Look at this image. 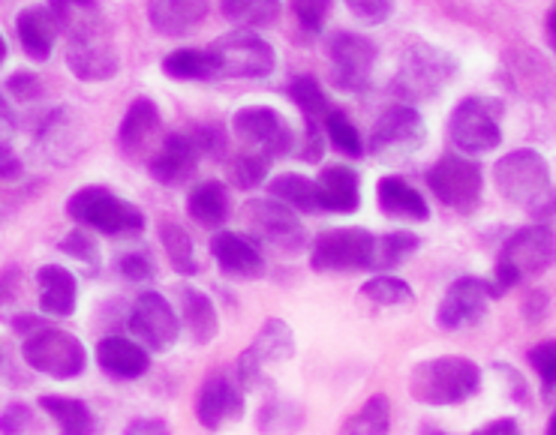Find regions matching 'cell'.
<instances>
[{
    "label": "cell",
    "instance_id": "6da1fadb",
    "mask_svg": "<svg viewBox=\"0 0 556 435\" xmlns=\"http://www.w3.org/2000/svg\"><path fill=\"white\" fill-rule=\"evenodd\" d=\"M49 10L66 30V64L78 81H109L115 76L117 46L100 0H52Z\"/></svg>",
    "mask_w": 556,
    "mask_h": 435
},
{
    "label": "cell",
    "instance_id": "7a4b0ae2",
    "mask_svg": "<svg viewBox=\"0 0 556 435\" xmlns=\"http://www.w3.org/2000/svg\"><path fill=\"white\" fill-rule=\"evenodd\" d=\"M493 180L511 205L530 210L535 217H544L554 210V187H551V168L539 151L520 148L505 154L496 168Z\"/></svg>",
    "mask_w": 556,
    "mask_h": 435
},
{
    "label": "cell",
    "instance_id": "3957f363",
    "mask_svg": "<svg viewBox=\"0 0 556 435\" xmlns=\"http://www.w3.org/2000/svg\"><path fill=\"white\" fill-rule=\"evenodd\" d=\"M481 387V370L469 358L421 360L409 375V394L421 406H460Z\"/></svg>",
    "mask_w": 556,
    "mask_h": 435
},
{
    "label": "cell",
    "instance_id": "277c9868",
    "mask_svg": "<svg viewBox=\"0 0 556 435\" xmlns=\"http://www.w3.org/2000/svg\"><path fill=\"white\" fill-rule=\"evenodd\" d=\"M454 73H457V64L445 49L413 39L409 46H403L401 64H397L391 88L406 105L427 103V100H437L442 90L448 88Z\"/></svg>",
    "mask_w": 556,
    "mask_h": 435
},
{
    "label": "cell",
    "instance_id": "5b68a950",
    "mask_svg": "<svg viewBox=\"0 0 556 435\" xmlns=\"http://www.w3.org/2000/svg\"><path fill=\"white\" fill-rule=\"evenodd\" d=\"M554 265V229L530 226L515 231L496 261V280L491 282V297H503L527 277H539Z\"/></svg>",
    "mask_w": 556,
    "mask_h": 435
},
{
    "label": "cell",
    "instance_id": "8992f818",
    "mask_svg": "<svg viewBox=\"0 0 556 435\" xmlns=\"http://www.w3.org/2000/svg\"><path fill=\"white\" fill-rule=\"evenodd\" d=\"M66 214L100 234H139L144 214L105 187H85L66 202Z\"/></svg>",
    "mask_w": 556,
    "mask_h": 435
},
{
    "label": "cell",
    "instance_id": "52a82bcc",
    "mask_svg": "<svg viewBox=\"0 0 556 435\" xmlns=\"http://www.w3.org/2000/svg\"><path fill=\"white\" fill-rule=\"evenodd\" d=\"M22 355L30 370L58 379V382L76 379L88 367V351L81 346V340L61 328H42V331L30 333L22 346Z\"/></svg>",
    "mask_w": 556,
    "mask_h": 435
},
{
    "label": "cell",
    "instance_id": "ba28073f",
    "mask_svg": "<svg viewBox=\"0 0 556 435\" xmlns=\"http://www.w3.org/2000/svg\"><path fill=\"white\" fill-rule=\"evenodd\" d=\"M217 78H265L277 66V54L253 30H232L207 46Z\"/></svg>",
    "mask_w": 556,
    "mask_h": 435
},
{
    "label": "cell",
    "instance_id": "9c48e42d",
    "mask_svg": "<svg viewBox=\"0 0 556 435\" xmlns=\"http://www.w3.org/2000/svg\"><path fill=\"white\" fill-rule=\"evenodd\" d=\"M292 355H295V333H292V328L280 319H268L262 324V331L256 333V343L238 358L235 379L244 391H256L262 384H271L268 370L292 360Z\"/></svg>",
    "mask_w": 556,
    "mask_h": 435
},
{
    "label": "cell",
    "instance_id": "30bf717a",
    "mask_svg": "<svg viewBox=\"0 0 556 435\" xmlns=\"http://www.w3.org/2000/svg\"><path fill=\"white\" fill-rule=\"evenodd\" d=\"M376 238L367 229L323 231L311 250V265L319 273H346L367 270L374 265Z\"/></svg>",
    "mask_w": 556,
    "mask_h": 435
},
{
    "label": "cell",
    "instance_id": "8fae6325",
    "mask_svg": "<svg viewBox=\"0 0 556 435\" xmlns=\"http://www.w3.org/2000/svg\"><path fill=\"white\" fill-rule=\"evenodd\" d=\"M244 222L256 241H265L280 253L295 256L307 246V229L292 214V207L277 199H250L244 205Z\"/></svg>",
    "mask_w": 556,
    "mask_h": 435
},
{
    "label": "cell",
    "instance_id": "7c38bea8",
    "mask_svg": "<svg viewBox=\"0 0 556 435\" xmlns=\"http://www.w3.org/2000/svg\"><path fill=\"white\" fill-rule=\"evenodd\" d=\"M427 183L442 205L452 207L457 214H472L481 202L484 178H481L479 163H469L457 154H445L427 171Z\"/></svg>",
    "mask_w": 556,
    "mask_h": 435
},
{
    "label": "cell",
    "instance_id": "4fadbf2b",
    "mask_svg": "<svg viewBox=\"0 0 556 435\" xmlns=\"http://www.w3.org/2000/svg\"><path fill=\"white\" fill-rule=\"evenodd\" d=\"M425 139V120L413 105H391L389 112H382L370 132V154L379 159H401V156L421 151Z\"/></svg>",
    "mask_w": 556,
    "mask_h": 435
},
{
    "label": "cell",
    "instance_id": "5bb4252c",
    "mask_svg": "<svg viewBox=\"0 0 556 435\" xmlns=\"http://www.w3.org/2000/svg\"><path fill=\"white\" fill-rule=\"evenodd\" d=\"M130 333L139 336V343H144V348L151 351H168L178 343L181 321L166 297L156 292H142L130 309Z\"/></svg>",
    "mask_w": 556,
    "mask_h": 435
},
{
    "label": "cell",
    "instance_id": "9a60e30c",
    "mask_svg": "<svg viewBox=\"0 0 556 435\" xmlns=\"http://www.w3.org/2000/svg\"><path fill=\"white\" fill-rule=\"evenodd\" d=\"M235 132L244 141L247 148H256L262 154L283 156L292 154L295 136L283 120V115L271 108V105H250L235 115Z\"/></svg>",
    "mask_w": 556,
    "mask_h": 435
},
{
    "label": "cell",
    "instance_id": "2e32d148",
    "mask_svg": "<svg viewBox=\"0 0 556 435\" xmlns=\"http://www.w3.org/2000/svg\"><path fill=\"white\" fill-rule=\"evenodd\" d=\"M448 136L464 154H488L503 141V129L479 97H466L452 112Z\"/></svg>",
    "mask_w": 556,
    "mask_h": 435
},
{
    "label": "cell",
    "instance_id": "e0dca14e",
    "mask_svg": "<svg viewBox=\"0 0 556 435\" xmlns=\"http://www.w3.org/2000/svg\"><path fill=\"white\" fill-rule=\"evenodd\" d=\"M328 54L334 64V85L343 90H364L370 85L376 66V46L367 37L340 30L328 42Z\"/></svg>",
    "mask_w": 556,
    "mask_h": 435
},
{
    "label": "cell",
    "instance_id": "ac0fdd59",
    "mask_svg": "<svg viewBox=\"0 0 556 435\" xmlns=\"http://www.w3.org/2000/svg\"><path fill=\"white\" fill-rule=\"evenodd\" d=\"M491 304V282L479 277H464L448 285V292L440 300L437 321L445 331H464L484 319Z\"/></svg>",
    "mask_w": 556,
    "mask_h": 435
},
{
    "label": "cell",
    "instance_id": "d6986e66",
    "mask_svg": "<svg viewBox=\"0 0 556 435\" xmlns=\"http://www.w3.org/2000/svg\"><path fill=\"white\" fill-rule=\"evenodd\" d=\"M202 156L205 154H202V144H199L195 129H190V132H168L160 141L154 156L148 159V168H151L154 180L168 183V187H178V183H187V180L193 178Z\"/></svg>",
    "mask_w": 556,
    "mask_h": 435
},
{
    "label": "cell",
    "instance_id": "ffe728a7",
    "mask_svg": "<svg viewBox=\"0 0 556 435\" xmlns=\"http://www.w3.org/2000/svg\"><path fill=\"white\" fill-rule=\"evenodd\" d=\"M163 141V117H160V108L154 105V100L148 97H139L136 103L130 105L127 117L121 120V129H117V144L127 159H136V163H148L154 151Z\"/></svg>",
    "mask_w": 556,
    "mask_h": 435
},
{
    "label": "cell",
    "instance_id": "44dd1931",
    "mask_svg": "<svg viewBox=\"0 0 556 435\" xmlns=\"http://www.w3.org/2000/svg\"><path fill=\"white\" fill-rule=\"evenodd\" d=\"M195 414L205 430H220L223 423L241 421L244 418V391H241L238 379H232L229 372L207 375L202 394H199Z\"/></svg>",
    "mask_w": 556,
    "mask_h": 435
},
{
    "label": "cell",
    "instance_id": "7402d4cb",
    "mask_svg": "<svg viewBox=\"0 0 556 435\" xmlns=\"http://www.w3.org/2000/svg\"><path fill=\"white\" fill-rule=\"evenodd\" d=\"M211 256L220 265L226 277H235V280H260V277H265V258H262L260 246L244 234H238V231L214 234Z\"/></svg>",
    "mask_w": 556,
    "mask_h": 435
},
{
    "label": "cell",
    "instance_id": "603a6c76",
    "mask_svg": "<svg viewBox=\"0 0 556 435\" xmlns=\"http://www.w3.org/2000/svg\"><path fill=\"white\" fill-rule=\"evenodd\" d=\"M316 183V199H319V210H331V214H355L362 205V180L358 171L350 166H331L323 168Z\"/></svg>",
    "mask_w": 556,
    "mask_h": 435
},
{
    "label": "cell",
    "instance_id": "cb8c5ba5",
    "mask_svg": "<svg viewBox=\"0 0 556 435\" xmlns=\"http://www.w3.org/2000/svg\"><path fill=\"white\" fill-rule=\"evenodd\" d=\"M97 363L109 372L112 379L121 382H132V379H142L144 372L151 370V358L142 348V343H132L124 336H105L97 346Z\"/></svg>",
    "mask_w": 556,
    "mask_h": 435
},
{
    "label": "cell",
    "instance_id": "d4e9b609",
    "mask_svg": "<svg viewBox=\"0 0 556 435\" xmlns=\"http://www.w3.org/2000/svg\"><path fill=\"white\" fill-rule=\"evenodd\" d=\"M58 18L49 7H25L15 18V34L30 61H49L58 39Z\"/></svg>",
    "mask_w": 556,
    "mask_h": 435
},
{
    "label": "cell",
    "instance_id": "484cf974",
    "mask_svg": "<svg viewBox=\"0 0 556 435\" xmlns=\"http://www.w3.org/2000/svg\"><path fill=\"white\" fill-rule=\"evenodd\" d=\"M175 300H178V312H181L178 321H184V328L193 336L195 346H207L220 331L217 309L211 304V297L193 285H175Z\"/></svg>",
    "mask_w": 556,
    "mask_h": 435
},
{
    "label": "cell",
    "instance_id": "4316f807",
    "mask_svg": "<svg viewBox=\"0 0 556 435\" xmlns=\"http://www.w3.org/2000/svg\"><path fill=\"white\" fill-rule=\"evenodd\" d=\"M37 282H39V309H42L46 316L66 319V316H73V312H76L78 282L70 270L61 268V265H46V268H39Z\"/></svg>",
    "mask_w": 556,
    "mask_h": 435
},
{
    "label": "cell",
    "instance_id": "83f0119b",
    "mask_svg": "<svg viewBox=\"0 0 556 435\" xmlns=\"http://www.w3.org/2000/svg\"><path fill=\"white\" fill-rule=\"evenodd\" d=\"M211 10V0H151V25L163 37H184Z\"/></svg>",
    "mask_w": 556,
    "mask_h": 435
},
{
    "label": "cell",
    "instance_id": "f1b7e54d",
    "mask_svg": "<svg viewBox=\"0 0 556 435\" xmlns=\"http://www.w3.org/2000/svg\"><path fill=\"white\" fill-rule=\"evenodd\" d=\"M376 202L382 207V214L397 219H413V222H425L430 217L425 195L413 190L403 178H382L376 183Z\"/></svg>",
    "mask_w": 556,
    "mask_h": 435
},
{
    "label": "cell",
    "instance_id": "f546056e",
    "mask_svg": "<svg viewBox=\"0 0 556 435\" xmlns=\"http://www.w3.org/2000/svg\"><path fill=\"white\" fill-rule=\"evenodd\" d=\"M187 210L190 217L205 226V229H214V226H223L229 219V192L223 187L220 180H205L199 183L190 199H187Z\"/></svg>",
    "mask_w": 556,
    "mask_h": 435
},
{
    "label": "cell",
    "instance_id": "4dcf8cb0",
    "mask_svg": "<svg viewBox=\"0 0 556 435\" xmlns=\"http://www.w3.org/2000/svg\"><path fill=\"white\" fill-rule=\"evenodd\" d=\"M39 409L52 414L61 435H93V411L85 399L76 397H39Z\"/></svg>",
    "mask_w": 556,
    "mask_h": 435
},
{
    "label": "cell",
    "instance_id": "1f68e13d",
    "mask_svg": "<svg viewBox=\"0 0 556 435\" xmlns=\"http://www.w3.org/2000/svg\"><path fill=\"white\" fill-rule=\"evenodd\" d=\"M271 199L283 202L286 207H295L301 214H316L319 210V199H316V183L304 175H295V171H286L280 178L271 180Z\"/></svg>",
    "mask_w": 556,
    "mask_h": 435
},
{
    "label": "cell",
    "instance_id": "d6a6232c",
    "mask_svg": "<svg viewBox=\"0 0 556 435\" xmlns=\"http://www.w3.org/2000/svg\"><path fill=\"white\" fill-rule=\"evenodd\" d=\"M391 433V399L376 394L364 402L362 409L343 423L340 435H389Z\"/></svg>",
    "mask_w": 556,
    "mask_h": 435
},
{
    "label": "cell",
    "instance_id": "836d02e7",
    "mask_svg": "<svg viewBox=\"0 0 556 435\" xmlns=\"http://www.w3.org/2000/svg\"><path fill=\"white\" fill-rule=\"evenodd\" d=\"M220 10L238 30H250L274 25L280 15V0H220Z\"/></svg>",
    "mask_w": 556,
    "mask_h": 435
},
{
    "label": "cell",
    "instance_id": "e575fe53",
    "mask_svg": "<svg viewBox=\"0 0 556 435\" xmlns=\"http://www.w3.org/2000/svg\"><path fill=\"white\" fill-rule=\"evenodd\" d=\"M163 73L178 81H207L217 78L214 73V57L207 49H178L163 61Z\"/></svg>",
    "mask_w": 556,
    "mask_h": 435
},
{
    "label": "cell",
    "instance_id": "d590c367",
    "mask_svg": "<svg viewBox=\"0 0 556 435\" xmlns=\"http://www.w3.org/2000/svg\"><path fill=\"white\" fill-rule=\"evenodd\" d=\"M421 246V238L413 234V231H391V234H382V238H376L374 246V270H394L401 268L406 258L413 256L415 250Z\"/></svg>",
    "mask_w": 556,
    "mask_h": 435
},
{
    "label": "cell",
    "instance_id": "8d00e7d4",
    "mask_svg": "<svg viewBox=\"0 0 556 435\" xmlns=\"http://www.w3.org/2000/svg\"><path fill=\"white\" fill-rule=\"evenodd\" d=\"M160 241L166 246V258L172 261V268L178 273H199V261H195L193 241L190 234L178 226V222H160Z\"/></svg>",
    "mask_w": 556,
    "mask_h": 435
},
{
    "label": "cell",
    "instance_id": "74e56055",
    "mask_svg": "<svg viewBox=\"0 0 556 435\" xmlns=\"http://www.w3.org/2000/svg\"><path fill=\"white\" fill-rule=\"evenodd\" d=\"M362 295L374 300L376 307H413L415 304L413 285L397 277H389V273H379L374 280L364 282Z\"/></svg>",
    "mask_w": 556,
    "mask_h": 435
},
{
    "label": "cell",
    "instance_id": "f35d334b",
    "mask_svg": "<svg viewBox=\"0 0 556 435\" xmlns=\"http://www.w3.org/2000/svg\"><path fill=\"white\" fill-rule=\"evenodd\" d=\"M289 97L295 100L298 108L304 112V120H311V124H323L325 115L331 112V103L325 97L323 85L313 76H298L289 85Z\"/></svg>",
    "mask_w": 556,
    "mask_h": 435
},
{
    "label": "cell",
    "instance_id": "ab89813d",
    "mask_svg": "<svg viewBox=\"0 0 556 435\" xmlns=\"http://www.w3.org/2000/svg\"><path fill=\"white\" fill-rule=\"evenodd\" d=\"M301 423H304V411L298 409L295 402H286V399H271L260 411V430L265 435H289L295 433Z\"/></svg>",
    "mask_w": 556,
    "mask_h": 435
},
{
    "label": "cell",
    "instance_id": "60d3db41",
    "mask_svg": "<svg viewBox=\"0 0 556 435\" xmlns=\"http://www.w3.org/2000/svg\"><path fill=\"white\" fill-rule=\"evenodd\" d=\"M268 166H271V156L262 154L256 148H244V154L238 156L229 168V175H232L235 187H241V190H256L265 175H268Z\"/></svg>",
    "mask_w": 556,
    "mask_h": 435
},
{
    "label": "cell",
    "instance_id": "b9f144b4",
    "mask_svg": "<svg viewBox=\"0 0 556 435\" xmlns=\"http://www.w3.org/2000/svg\"><path fill=\"white\" fill-rule=\"evenodd\" d=\"M325 132H328V139L334 141V148L340 154L346 156H362L364 154V144H362V136H358V129L352 124L350 117L343 115V112H337L331 108L328 115H325Z\"/></svg>",
    "mask_w": 556,
    "mask_h": 435
},
{
    "label": "cell",
    "instance_id": "7bdbcfd3",
    "mask_svg": "<svg viewBox=\"0 0 556 435\" xmlns=\"http://www.w3.org/2000/svg\"><path fill=\"white\" fill-rule=\"evenodd\" d=\"M61 253L78 258L91 273H100V246H97V241H93L91 234H85V231H70L64 241H61Z\"/></svg>",
    "mask_w": 556,
    "mask_h": 435
},
{
    "label": "cell",
    "instance_id": "ee69618b",
    "mask_svg": "<svg viewBox=\"0 0 556 435\" xmlns=\"http://www.w3.org/2000/svg\"><path fill=\"white\" fill-rule=\"evenodd\" d=\"M530 363H532V370L539 372V379H542L544 397L551 399V397H554V387H556V346H554V340H544V343H539V346L532 348Z\"/></svg>",
    "mask_w": 556,
    "mask_h": 435
},
{
    "label": "cell",
    "instance_id": "f6af8a7d",
    "mask_svg": "<svg viewBox=\"0 0 556 435\" xmlns=\"http://www.w3.org/2000/svg\"><path fill=\"white\" fill-rule=\"evenodd\" d=\"M362 25H382L394 13V0H343Z\"/></svg>",
    "mask_w": 556,
    "mask_h": 435
},
{
    "label": "cell",
    "instance_id": "bcb514c9",
    "mask_svg": "<svg viewBox=\"0 0 556 435\" xmlns=\"http://www.w3.org/2000/svg\"><path fill=\"white\" fill-rule=\"evenodd\" d=\"M334 0H295V15L301 25L307 27L311 34H319L325 27V18L331 13Z\"/></svg>",
    "mask_w": 556,
    "mask_h": 435
},
{
    "label": "cell",
    "instance_id": "7dc6e473",
    "mask_svg": "<svg viewBox=\"0 0 556 435\" xmlns=\"http://www.w3.org/2000/svg\"><path fill=\"white\" fill-rule=\"evenodd\" d=\"M117 270H121V277L130 282H151L156 277L154 261L148 253H127V256H121L117 261Z\"/></svg>",
    "mask_w": 556,
    "mask_h": 435
},
{
    "label": "cell",
    "instance_id": "c3c4849f",
    "mask_svg": "<svg viewBox=\"0 0 556 435\" xmlns=\"http://www.w3.org/2000/svg\"><path fill=\"white\" fill-rule=\"evenodd\" d=\"M30 421H34L30 409H27V406H22V402H15V406H10V409L0 414V433L22 435L27 426H30Z\"/></svg>",
    "mask_w": 556,
    "mask_h": 435
},
{
    "label": "cell",
    "instance_id": "681fc988",
    "mask_svg": "<svg viewBox=\"0 0 556 435\" xmlns=\"http://www.w3.org/2000/svg\"><path fill=\"white\" fill-rule=\"evenodd\" d=\"M13 136H15V115H13V108H10V103L0 97V159L3 156H10L13 154Z\"/></svg>",
    "mask_w": 556,
    "mask_h": 435
},
{
    "label": "cell",
    "instance_id": "f907efd6",
    "mask_svg": "<svg viewBox=\"0 0 556 435\" xmlns=\"http://www.w3.org/2000/svg\"><path fill=\"white\" fill-rule=\"evenodd\" d=\"M124 435H172L166 421L160 418H136V421L124 430Z\"/></svg>",
    "mask_w": 556,
    "mask_h": 435
},
{
    "label": "cell",
    "instance_id": "816d5d0a",
    "mask_svg": "<svg viewBox=\"0 0 556 435\" xmlns=\"http://www.w3.org/2000/svg\"><path fill=\"white\" fill-rule=\"evenodd\" d=\"M10 90L18 100H34V97H39V81L30 73H18V76L10 78Z\"/></svg>",
    "mask_w": 556,
    "mask_h": 435
},
{
    "label": "cell",
    "instance_id": "f5cc1de1",
    "mask_svg": "<svg viewBox=\"0 0 556 435\" xmlns=\"http://www.w3.org/2000/svg\"><path fill=\"white\" fill-rule=\"evenodd\" d=\"M472 435H520V426H518V421L503 418V421L488 423L484 430H479V433H472Z\"/></svg>",
    "mask_w": 556,
    "mask_h": 435
},
{
    "label": "cell",
    "instance_id": "db71d44e",
    "mask_svg": "<svg viewBox=\"0 0 556 435\" xmlns=\"http://www.w3.org/2000/svg\"><path fill=\"white\" fill-rule=\"evenodd\" d=\"M554 22H556V10H554V7H551V13H547V39H551V49H554V42H556Z\"/></svg>",
    "mask_w": 556,
    "mask_h": 435
},
{
    "label": "cell",
    "instance_id": "11a10c76",
    "mask_svg": "<svg viewBox=\"0 0 556 435\" xmlns=\"http://www.w3.org/2000/svg\"><path fill=\"white\" fill-rule=\"evenodd\" d=\"M544 435H556V414H551V423H547V433Z\"/></svg>",
    "mask_w": 556,
    "mask_h": 435
},
{
    "label": "cell",
    "instance_id": "9f6ffc18",
    "mask_svg": "<svg viewBox=\"0 0 556 435\" xmlns=\"http://www.w3.org/2000/svg\"><path fill=\"white\" fill-rule=\"evenodd\" d=\"M7 61V42H3V37H0V64Z\"/></svg>",
    "mask_w": 556,
    "mask_h": 435
}]
</instances>
